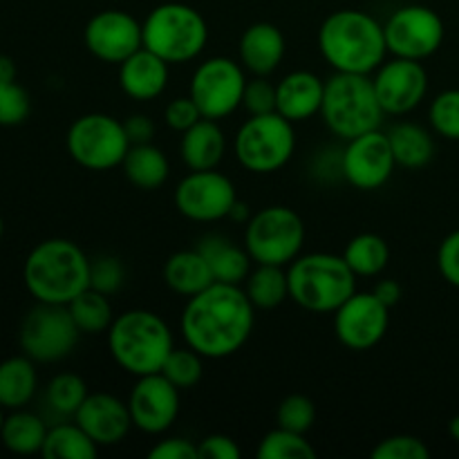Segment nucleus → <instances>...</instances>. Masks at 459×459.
Segmentation results:
<instances>
[{
    "instance_id": "obj_1",
    "label": "nucleus",
    "mask_w": 459,
    "mask_h": 459,
    "mask_svg": "<svg viewBox=\"0 0 459 459\" xmlns=\"http://www.w3.org/2000/svg\"><path fill=\"white\" fill-rule=\"evenodd\" d=\"M255 325V307L242 285L213 282L186 299L179 330L188 348L204 359H229L245 348Z\"/></svg>"
},
{
    "instance_id": "obj_2",
    "label": "nucleus",
    "mask_w": 459,
    "mask_h": 459,
    "mask_svg": "<svg viewBox=\"0 0 459 459\" xmlns=\"http://www.w3.org/2000/svg\"><path fill=\"white\" fill-rule=\"evenodd\" d=\"M318 49L334 72L375 74L388 56L384 25L359 9H339L323 21Z\"/></svg>"
},
{
    "instance_id": "obj_3",
    "label": "nucleus",
    "mask_w": 459,
    "mask_h": 459,
    "mask_svg": "<svg viewBox=\"0 0 459 459\" xmlns=\"http://www.w3.org/2000/svg\"><path fill=\"white\" fill-rule=\"evenodd\" d=\"M22 281L36 303L70 305L90 287V258L76 242L49 238L27 254Z\"/></svg>"
},
{
    "instance_id": "obj_4",
    "label": "nucleus",
    "mask_w": 459,
    "mask_h": 459,
    "mask_svg": "<svg viewBox=\"0 0 459 459\" xmlns=\"http://www.w3.org/2000/svg\"><path fill=\"white\" fill-rule=\"evenodd\" d=\"M106 334L112 361L134 379L161 372L166 359L175 350L173 330L151 309L117 314Z\"/></svg>"
},
{
    "instance_id": "obj_5",
    "label": "nucleus",
    "mask_w": 459,
    "mask_h": 459,
    "mask_svg": "<svg viewBox=\"0 0 459 459\" xmlns=\"http://www.w3.org/2000/svg\"><path fill=\"white\" fill-rule=\"evenodd\" d=\"M290 300L312 314H334L357 291V273L343 255L314 251L287 264Z\"/></svg>"
},
{
    "instance_id": "obj_6",
    "label": "nucleus",
    "mask_w": 459,
    "mask_h": 459,
    "mask_svg": "<svg viewBox=\"0 0 459 459\" xmlns=\"http://www.w3.org/2000/svg\"><path fill=\"white\" fill-rule=\"evenodd\" d=\"M321 117L327 130L343 142L381 128L385 112L375 92L372 76L334 72L325 81Z\"/></svg>"
},
{
    "instance_id": "obj_7",
    "label": "nucleus",
    "mask_w": 459,
    "mask_h": 459,
    "mask_svg": "<svg viewBox=\"0 0 459 459\" xmlns=\"http://www.w3.org/2000/svg\"><path fill=\"white\" fill-rule=\"evenodd\" d=\"M143 48L164 58L169 65L191 63L209 43L206 18L186 3H161L142 22Z\"/></svg>"
},
{
    "instance_id": "obj_8",
    "label": "nucleus",
    "mask_w": 459,
    "mask_h": 459,
    "mask_svg": "<svg viewBox=\"0 0 459 459\" xmlns=\"http://www.w3.org/2000/svg\"><path fill=\"white\" fill-rule=\"evenodd\" d=\"M296 124L278 112L251 115L238 128L233 152L242 169L255 175H269L285 169L296 152Z\"/></svg>"
},
{
    "instance_id": "obj_9",
    "label": "nucleus",
    "mask_w": 459,
    "mask_h": 459,
    "mask_svg": "<svg viewBox=\"0 0 459 459\" xmlns=\"http://www.w3.org/2000/svg\"><path fill=\"white\" fill-rule=\"evenodd\" d=\"M305 222L290 206L255 211L245 224V247L254 264L287 267L303 254Z\"/></svg>"
},
{
    "instance_id": "obj_10",
    "label": "nucleus",
    "mask_w": 459,
    "mask_h": 459,
    "mask_svg": "<svg viewBox=\"0 0 459 459\" xmlns=\"http://www.w3.org/2000/svg\"><path fill=\"white\" fill-rule=\"evenodd\" d=\"M65 146L81 169L103 173L121 166L128 155L130 139L121 119L106 112H88L72 121L65 134Z\"/></svg>"
},
{
    "instance_id": "obj_11",
    "label": "nucleus",
    "mask_w": 459,
    "mask_h": 459,
    "mask_svg": "<svg viewBox=\"0 0 459 459\" xmlns=\"http://www.w3.org/2000/svg\"><path fill=\"white\" fill-rule=\"evenodd\" d=\"M81 330L67 305L36 303L22 318L18 343L36 363H58L74 352Z\"/></svg>"
},
{
    "instance_id": "obj_12",
    "label": "nucleus",
    "mask_w": 459,
    "mask_h": 459,
    "mask_svg": "<svg viewBox=\"0 0 459 459\" xmlns=\"http://www.w3.org/2000/svg\"><path fill=\"white\" fill-rule=\"evenodd\" d=\"M247 70L229 56H211L195 67L188 94L204 119L222 121L242 108Z\"/></svg>"
},
{
    "instance_id": "obj_13",
    "label": "nucleus",
    "mask_w": 459,
    "mask_h": 459,
    "mask_svg": "<svg viewBox=\"0 0 459 459\" xmlns=\"http://www.w3.org/2000/svg\"><path fill=\"white\" fill-rule=\"evenodd\" d=\"M388 54L426 61L439 52L446 36L442 16L426 4H406L384 22Z\"/></svg>"
},
{
    "instance_id": "obj_14",
    "label": "nucleus",
    "mask_w": 459,
    "mask_h": 459,
    "mask_svg": "<svg viewBox=\"0 0 459 459\" xmlns=\"http://www.w3.org/2000/svg\"><path fill=\"white\" fill-rule=\"evenodd\" d=\"M173 200L186 220L211 224L229 220V213L238 202V191L231 178L218 169L191 170L186 178L179 179Z\"/></svg>"
},
{
    "instance_id": "obj_15",
    "label": "nucleus",
    "mask_w": 459,
    "mask_h": 459,
    "mask_svg": "<svg viewBox=\"0 0 459 459\" xmlns=\"http://www.w3.org/2000/svg\"><path fill=\"white\" fill-rule=\"evenodd\" d=\"M394 169H397V161H394L388 133H381L377 128L345 142L343 152H341V175L350 186L359 191H377L390 182Z\"/></svg>"
},
{
    "instance_id": "obj_16",
    "label": "nucleus",
    "mask_w": 459,
    "mask_h": 459,
    "mask_svg": "<svg viewBox=\"0 0 459 459\" xmlns=\"http://www.w3.org/2000/svg\"><path fill=\"white\" fill-rule=\"evenodd\" d=\"M390 327V307L372 291H354L334 312V334L343 348L366 352L379 345Z\"/></svg>"
},
{
    "instance_id": "obj_17",
    "label": "nucleus",
    "mask_w": 459,
    "mask_h": 459,
    "mask_svg": "<svg viewBox=\"0 0 459 459\" xmlns=\"http://www.w3.org/2000/svg\"><path fill=\"white\" fill-rule=\"evenodd\" d=\"M83 43L94 58L119 65L143 48L142 22L124 9H103L85 22Z\"/></svg>"
},
{
    "instance_id": "obj_18",
    "label": "nucleus",
    "mask_w": 459,
    "mask_h": 459,
    "mask_svg": "<svg viewBox=\"0 0 459 459\" xmlns=\"http://www.w3.org/2000/svg\"><path fill=\"white\" fill-rule=\"evenodd\" d=\"M372 83L385 115L403 117L417 110L429 94V72L421 61L393 56L377 67Z\"/></svg>"
},
{
    "instance_id": "obj_19",
    "label": "nucleus",
    "mask_w": 459,
    "mask_h": 459,
    "mask_svg": "<svg viewBox=\"0 0 459 459\" xmlns=\"http://www.w3.org/2000/svg\"><path fill=\"white\" fill-rule=\"evenodd\" d=\"M182 390L170 384L161 372L137 377L128 397L133 426L146 435H164L179 417Z\"/></svg>"
},
{
    "instance_id": "obj_20",
    "label": "nucleus",
    "mask_w": 459,
    "mask_h": 459,
    "mask_svg": "<svg viewBox=\"0 0 459 459\" xmlns=\"http://www.w3.org/2000/svg\"><path fill=\"white\" fill-rule=\"evenodd\" d=\"M74 421L99 444V448L117 446L134 429L128 402H121L110 393H90L76 411Z\"/></svg>"
},
{
    "instance_id": "obj_21",
    "label": "nucleus",
    "mask_w": 459,
    "mask_h": 459,
    "mask_svg": "<svg viewBox=\"0 0 459 459\" xmlns=\"http://www.w3.org/2000/svg\"><path fill=\"white\" fill-rule=\"evenodd\" d=\"M287 54L285 34L267 21L247 27L238 43V61L251 76H272Z\"/></svg>"
},
{
    "instance_id": "obj_22",
    "label": "nucleus",
    "mask_w": 459,
    "mask_h": 459,
    "mask_svg": "<svg viewBox=\"0 0 459 459\" xmlns=\"http://www.w3.org/2000/svg\"><path fill=\"white\" fill-rule=\"evenodd\" d=\"M325 81L309 70H294L276 83V112L291 124L321 115Z\"/></svg>"
},
{
    "instance_id": "obj_23",
    "label": "nucleus",
    "mask_w": 459,
    "mask_h": 459,
    "mask_svg": "<svg viewBox=\"0 0 459 459\" xmlns=\"http://www.w3.org/2000/svg\"><path fill=\"white\" fill-rule=\"evenodd\" d=\"M169 63L151 49L142 48L119 63V88L134 101H155L169 88Z\"/></svg>"
},
{
    "instance_id": "obj_24",
    "label": "nucleus",
    "mask_w": 459,
    "mask_h": 459,
    "mask_svg": "<svg viewBox=\"0 0 459 459\" xmlns=\"http://www.w3.org/2000/svg\"><path fill=\"white\" fill-rule=\"evenodd\" d=\"M195 249L209 263L211 273H213L215 282H227V285H245V281L251 273V260L249 251L245 245H238L231 238L222 236V233H206L200 238Z\"/></svg>"
},
{
    "instance_id": "obj_25",
    "label": "nucleus",
    "mask_w": 459,
    "mask_h": 459,
    "mask_svg": "<svg viewBox=\"0 0 459 459\" xmlns=\"http://www.w3.org/2000/svg\"><path fill=\"white\" fill-rule=\"evenodd\" d=\"M227 152V137L218 121L202 117L195 126L182 133L179 155L188 170L218 169Z\"/></svg>"
},
{
    "instance_id": "obj_26",
    "label": "nucleus",
    "mask_w": 459,
    "mask_h": 459,
    "mask_svg": "<svg viewBox=\"0 0 459 459\" xmlns=\"http://www.w3.org/2000/svg\"><path fill=\"white\" fill-rule=\"evenodd\" d=\"M164 282L173 294L191 299L200 294L206 287L213 285L215 278L211 273L209 263L204 255L193 247V249L175 251L164 263Z\"/></svg>"
},
{
    "instance_id": "obj_27",
    "label": "nucleus",
    "mask_w": 459,
    "mask_h": 459,
    "mask_svg": "<svg viewBox=\"0 0 459 459\" xmlns=\"http://www.w3.org/2000/svg\"><path fill=\"white\" fill-rule=\"evenodd\" d=\"M126 179L139 191H157L170 178V161L155 143H134L121 161Z\"/></svg>"
},
{
    "instance_id": "obj_28",
    "label": "nucleus",
    "mask_w": 459,
    "mask_h": 459,
    "mask_svg": "<svg viewBox=\"0 0 459 459\" xmlns=\"http://www.w3.org/2000/svg\"><path fill=\"white\" fill-rule=\"evenodd\" d=\"M39 388L36 361L27 354L9 357L0 361V406L4 411L25 408L34 399Z\"/></svg>"
},
{
    "instance_id": "obj_29",
    "label": "nucleus",
    "mask_w": 459,
    "mask_h": 459,
    "mask_svg": "<svg viewBox=\"0 0 459 459\" xmlns=\"http://www.w3.org/2000/svg\"><path fill=\"white\" fill-rule=\"evenodd\" d=\"M390 146L397 166L402 169H424L435 155L433 134L420 124L399 121L388 130Z\"/></svg>"
},
{
    "instance_id": "obj_30",
    "label": "nucleus",
    "mask_w": 459,
    "mask_h": 459,
    "mask_svg": "<svg viewBox=\"0 0 459 459\" xmlns=\"http://www.w3.org/2000/svg\"><path fill=\"white\" fill-rule=\"evenodd\" d=\"M48 430L49 429L39 415L25 411V408H18L4 417L0 442L13 455H34V453L43 451Z\"/></svg>"
},
{
    "instance_id": "obj_31",
    "label": "nucleus",
    "mask_w": 459,
    "mask_h": 459,
    "mask_svg": "<svg viewBox=\"0 0 459 459\" xmlns=\"http://www.w3.org/2000/svg\"><path fill=\"white\" fill-rule=\"evenodd\" d=\"M245 291L255 309H276L290 299L287 267L278 264H255L245 281Z\"/></svg>"
},
{
    "instance_id": "obj_32",
    "label": "nucleus",
    "mask_w": 459,
    "mask_h": 459,
    "mask_svg": "<svg viewBox=\"0 0 459 459\" xmlns=\"http://www.w3.org/2000/svg\"><path fill=\"white\" fill-rule=\"evenodd\" d=\"M341 255L357 278H375L388 267L390 247L379 233H359L345 245Z\"/></svg>"
},
{
    "instance_id": "obj_33",
    "label": "nucleus",
    "mask_w": 459,
    "mask_h": 459,
    "mask_svg": "<svg viewBox=\"0 0 459 459\" xmlns=\"http://www.w3.org/2000/svg\"><path fill=\"white\" fill-rule=\"evenodd\" d=\"M99 451V444L74 421L52 426L40 455L45 459H97Z\"/></svg>"
},
{
    "instance_id": "obj_34",
    "label": "nucleus",
    "mask_w": 459,
    "mask_h": 459,
    "mask_svg": "<svg viewBox=\"0 0 459 459\" xmlns=\"http://www.w3.org/2000/svg\"><path fill=\"white\" fill-rule=\"evenodd\" d=\"M72 318H74L76 327L81 330V334H103V332L110 330L112 321H115L117 314L112 312L110 296L101 294V291L88 287L85 291H81L70 305Z\"/></svg>"
},
{
    "instance_id": "obj_35",
    "label": "nucleus",
    "mask_w": 459,
    "mask_h": 459,
    "mask_svg": "<svg viewBox=\"0 0 459 459\" xmlns=\"http://www.w3.org/2000/svg\"><path fill=\"white\" fill-rule=\"evenodd\" d=\"M255 455L258 459H314L316 448L303 433H294V430L278 426L260 439Z\"/></svg>"
},
{
    "instance_id": "obj_36",
    "label": "nucleus",
    "mask_w": 459,
    "mask_h": 459,
    "mask_svg": "<svg viewBox=\"0 0 459 459\" xmlns=\"http://www.w3.org/2000/svg\"><path fill=\"white\" fill-rule=\"evenodd\" d=\"M45 394H48V403L54 412L74 417L90 393L88 384L79 375H74V372H61V375H56L49 381Z\"/></svg>"
},
{
    "instance_id": "obj_37",
    "label": "nucleus",
    "mask_w": 459,
    "mask_h": 459,
    "mask_svg": "<svg viewBox=\"0 0 459 459\" xmlns=\"http://www.w3.org/2000/svg\"><path fill=\"white\" fill-rule=\"evenodd\" d=\"M161 375L170 384L178 385L179 390L195 388L202 381V375H204V357L197 354L193 348H188V345L186 348H175L166 359Z\"/></svg>"
},
{
    "instance_id": "obj_38",
    "label": "nucleus",
    "mask_w": 459,
    "mask_h": 459,
    "mask_svg": "<svg viewBox=\"0 0 459 459\" xmlns=\"http://www.w3.org/2000/svg\"><path fill=\"white\" fill-rule=\"evenodd\" d=\"M429 119L435 133L459 142V90H444L430 101Z\"/></svg>"
},
{
    "instance_id": "obj_39",
    "label": "nucleus",
    "mask_w": 459,
    "mask_h": 459,
    "mask_svg": "<svg viewBox=\"0 0 459 459\" xmlns=\"http://www.w3.org/2000/svg\"><path fill=\"white\" fill-rule=\"evenodd\" d=\"M316 421V406L305 394H290L278 403L276 424L281 429L294 430V433L307 435Z\"/></svg>"
},
{
    "instance_id": "obj_40",
    "label": "nucleus",
    "mask_w": 459,
    "mask_h": 459,
    "mask_svg": "<svg viewBox=\"0 0 459 459\" xmlns=\"http://www.w3.org/2000/svg\"><path fill=\"white\" fill-rule=\"evenodd\" d=\"M31 112L30 92L16 81L0 83V126L13 128L25 124Z\"/></svg>"
},
{
    "instance_id": "obj_41",
    "label": "nucleus",
    "mask_w": 459,
    "mask_h": 459,
    "mask_svg": "<svg viewBox=\"0 0 459 459\" xmlns=\"http://www.w3.org/2000/svg\"><path fill=\"white\" fill-rule=\"evenodd\" d=\"M126 282V267L117 255H99L90 260V287L101 294H117Z\"/></svg>"
},
{
    "instance_id": "obj_42",
    "label": "nucleus",
    "mask_w": 459,
    "mask_h": 459,
    "mask_svg": "<svg viewBox=\"0 0 459 459\" xmlns=\"http://www.w3.org/2000/svg\"><path fill=\"white\" fill-rule=\"evenodd\" d=\"M372 459H429L430 448L415 435H393L372 448Z\"/></svg>"
},
{
    "instance_id": "obj_43",
    "label": "nucleus",
    "mask_w": 459,
    "mask_h": 459,
    "mask_svg": "<svg viewBox=\"0 0 459 459\" xmlns=\"http://www.w3.org/2000/svg\"><path fill=\"white\" fill-rule=\"evenodd\" d=\"M242 108L249 112V117L276 112V83H272L269 76H251V79H247Z\"/></svg>"
},
{
    "instance_id": "obj_44",
    "label": "nucleus",
    "mask_w": 459,
    "mask_h": 459,
    "mask_svg": "<svg viewBox=\"0 0 459 459\" xmlns=\"http://www.w3.org/2000/svg\"><path fill=\"white\" fill-rule=\"evenodd\" d=\"M202 119L200 108L195 106V101L191 99V94L186 97H178L173 101H169V106L164 108V121L170 130L175 133H186L191 126H195Z\"/></svg>"
},
{
    "instance_id": "obj_45",
    "label": "nucleus",
    "mask_w": 459,
    "mask_h": 459,
    "mask_svg": "<svg viewBox=\"0 0 459 459\" xmlns=\"http://www.w3.org/2000/svg\"><path fill=\"white\" fill-rule=\"evenodd\" d=\"M437 269L448 285L459 290V229L448 233L437 249Z\"/></svg>"
},
{
    "instance_id": "obj_46",
    "label": "nucleus",
    "mask_w": 459,
    "mask_h": 459,
    "mask_svg": "<svg viewBox=\"0 0 459 459\" xmlns=\"http://www.w3.org/2000/svg\"><path fill=\"white\" fill-rule=\"evenodd\" d=\"M197 453L200 459H240L242 451L238 442L229 435L213 433L206 435L200 444H197Z\"/></svg>"
},
{
    "instance_id": "obj_47",
    "label": "nucleus",
    "mask_w": 459,
    "mask_h": 459,
    "mask_svg": "<svg viewBox=\"0 0 459 459\" xmlns=\"http://www.w3.org/2000/svg\"><path fill=\"white\" fill-rule=\"evenodd\" d=\"M151 459H200L197 444L186 437H166L160 439L155 446L148 451Z\"/></svg>"
},
{
    "instance_id": "obj_48",
    "label": "nucleus",
    "mask_w": 459,
    "mask_h": 459,
    "mask_svg": "<svg viewBox=\"0 0 459 459\" xmlns=\"http://www.w3.org/2000/svg\"><path fill=\"white\" fill-rule=\"evenodd\" d=\"M124 128L130 139V146H134V143H152V139H155V133H157L155 121H152L148 115H142V112L130 115L128 119H124Z\"/></svg>"
},
{
    "instance_id": "obj_49",
    "label": "nucleus",
    "mask_w": 459,
    "mask_h": 459,
    "mask_svg": "<svg viewBox=\"0 0 459 459\" xmlns=\"http://www.w3.org/2000/svg\"><path fill=\"white\" fill-rule=\"evenodd\" d=\"M372 294H375L377 299L385 305V307L393 309L394 305H399L403 291H402V285H399L397 281H393V278H384V281L377 282L375 290H372Z\"/></svg>"
},
{
    "instance_id": "obj_50",
    "label": "nucleus",
    "mask_w": 459,
    "mask_h": 459,
    "mask_svg": "<svg viewBox=\"0 0 459 459\" xmlns=\"http://www.w3.org/2000/svg\"><path fill=\"white\" fill-rule=\"evenodd\" d=\"M16 63L7 54H0V83H9V81H16Z\"/></svg>"
},
{
    "instance_id": "obj_51",
    "label": "nucleus",
    "mask_w": 459,
    "mask_h": 459,
    "mask_svg": "<svg viewBox=\"0 0 459 459\" xmlns=\"http://www.w3.org/2000/svg\"><path fill=\"white\" fill-rule=\"evenodd\" d=\"M251 215H254V213L249 211V206H247L242 200H238L236 204H233L231 213H229V220H231V222H236V224H247V222H249Z\"/></svg>"
},
{
    "instance_id": "obj_52",
    "label": "nucleus",
    "mask_w": 459,
    "mask_h": 459,
    "mask_svg": "<svg viewBox=\"0 0 459 459\" xmlns=\"http://www.w3.org/2000/svg\"><path fill=\"white\" fill-rule=\"evenodd\" d=\"M448 433H451V437L455 439V442H459V415L451 420V424H448Z\"/></svg>"
},
{
    "instance_id": "obj_53",
    "label": "nucleus",
    "mask_w": 459,
    "mask_h": 459,
    "mask_svg": "<svg viewBox=\"0 0 459 459\" xmlns=\"http://www.w3.org/2000/svg\"><path fill=\"white\" fill-rule=\"evenodd\" d=\"M4 417H7V415H4V408H3V406H0V430H3V424H4Z\"/></svg>"
},
{
    "instance_id": "obj_54",
    "label": "nucleus",
    "mask_w": 459,
    "mask_h": 459,
    "mask_svg": "<svg viewBox=\"0 0 459 459\" xmlns=\"http://www.w3.org/2000/svg\"><path fill=\"white\" fill-rule=\"evenodd\" d=\"M4 233V222H3V215H0V238H3Z\"/></svg>"
}]
</instances>
